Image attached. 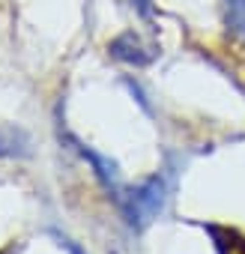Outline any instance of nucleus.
I'll use <instances>...</instances> for the list:
<instances>
[{"instance_id": "nucleus-4", "label": "nucleus", "mask_w": 245, "mask_h": 254, "mask_svg": "<svg viewBox=\"0 0 245 254\" xmlns=\"http://www.w3.org/2000/svg\"><path fill=\"white\" fill-rule=\"evenodd\" d=\"M206 233L212 236L215 242V251L218 254H245V236L233 227H218V224H209Z\"/></svg>"}, {"instance_id": "nucleus-2", "label": "nucleus", "mask_w": 245, "mask_h": 254, "mask_svg": "<svg viewBox=\"0 0 245 254\" xmlns=\"http://www.w3.org/2000/svg\"><path fill=\"white\" fill-rule=\"evenodd\" d=\"M111 54H114L117 60H122V63L147 66V63H153L156 48H153V45H144L141 36H135V33H122V36H117V39L111 42Z\"/></svg>"}, {"instance_id": "nucleus-7", "label": "nucleus", "mask_w": 245, "mask_h": 254, "mask_svg": "<svg viewBox=\"0 0 245 254\" xmlns=\"http://www.w3.org/2000/svg\"><path fill=\"white\" fill-rule=\"evenodd\" d=\"M54 236H57V239H60V245H63V248H66V251H69V254H84V251H81V248H78V242H72V239H69V236H63V233H60V230H54Z\"/></svg>"}, {"instance_id": "nucleus-5", "label": "nucleus", "mask_w": 245, "mask_h": 254, "mask_svg": "<svg viewBox=\"0 0 245 254\" xmlns=\"http://www.w3.org/2000/svg\"><path fill=\"white\" fill-rule=\"evenodd\" d=\"M75 150L96 168V177H99L108 189H114V183H117V165H114L111 159H102L96 150H90V147H84V144H78V141H75Z\"/></svg>"}, {"instance_id": "nucleus-3", "label": "nucleus", "mask_w": 245, "mask_h": 254, "mask_svg": "<svg viewBox=\"0 0 245 254\" xmlns=\"http://www.w3.org/2000/svg\"><path fill=\"white\" fill-rule=\"evenodd\" d=\"M0 156L3 159H30L33 141L15 123H0Z\"/></svg>"}, {"instance_id": "nucleus-1", "label": "nucleus", "mask_w": 245, "mask_h": 254, "mask_svg": "<svg viewBox=\"0 0 245 254\" xmlns=\"http://www.w3.org/2000/svg\"><path fill=\"white\" fill-rule=\"evenodd\" d=\"M168 203V183L162 177H150L144 186L132 189L126 197H122V212H126L129 224L144 227L147 221H153Z\"/></svg>"}, {"instance_id": "nucleus-6", "label": "nucleus", "mask_w": 245, "mask_h": 254, "mask_svg": "<svg viewBox=\"0 0 245 254\" xmlns=\"http://www.w3.org/2000/svg\"><path fill=\"white\" fill-rule=\"evenodd\" d=\"M224 18L236 36H245V0H224Z\"/></svg>"}]
</instances>
